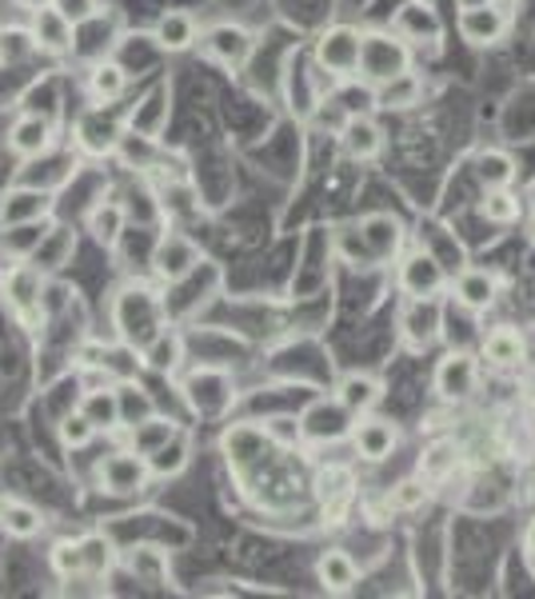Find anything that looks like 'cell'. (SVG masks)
<instances>
[{"instance_id": "cell-23", "label": "cell", "mask_w": 535, "mask_h": 599, "mask_svg": "<svg viewBox=\"0 0 535 599\" xmlns=\"http://www.w3.org/2000/svg\"><path fill=\"white\" fill-rule=\"evenodd\" d=\"M340 145L352 160H376L384 152V128L372 120V116H360L352 113L340 125Z\"/></svg>"}, {"instance_id": "cell-21", "label": "cell", "mask_w": 535, "mask_h": 599, "mask_svg": "<svg viewBox=\"0 0 535 599\" xmlns=\"http://www.w3.org/2000/svg\"><path fill=\"white\" fill-rule=\"evenodd\" d=\"M507 32V12L500 4H480V9H463L460 12V36L475 49H488V44H500Z\"/></svg>"}, {"instance_id": "cell-41", "label": "cell", "mask_w": 535, "mask_h": 599, "mask_svg": "<svg viewBox=\"0 0 535 599\" xmlns=\"http://www.w3.org/2000/svg\"><path fill=\"white\" fill-rule=\"evenodd\" d=\"M76 248L73 232L68 228H49V236L41 240V248L32 253V260H36V268L41 272H56V268H64V260H68V253Z\"/></svg>"}, {"instance_id": "cell-13", "label": "cell", "mask_w": 535, "mask_h": 599, "mask_svg": "<svg viewBox=\"0 0 535 599\" xmlns=\"http://www.w3.org/2000/svg\"><path fill=\"white\" fill-rule=\"evenodd\" d=\"M360 424H352V431H347V440H352V448H356L360 460L367 463H379L388 460L392 452L399 448V428L392 420H384V416H356Z\"/></svg>"}, {"instance_id": "cell-38", "label": "cell", "mask_w": 535, "mask_h": 599, "mask_svg": "<svg viewBox=\"0 0 535 599\" xmlns=\"http://www.w3.org/2000/svg\"><path fill=\"white\" fill-rule=\"evenodd\" d=\"M176 424L169 420V416H157V411H152V416H148V420H140L137 428H128V448H132V452H140V456H148V452H157L160 443H169L172 436H176Z\"/></svg>"}, {"instance_id": "cell-53", "label": "cell", "mask_w": 535, "mask_h": 599, "mask_svg": "<svg viewBox=\"0 0 535 599\" xmlns=\"http://www.w3.org/2000/svg\"><path fill=\"white\" fill-rule=\"evenodd\" d=\"M9 500H12V495H4V492H0V515H4V507H9Z\"/></svg>"}, {"instance_id": "cell-34", "label": "cell", "mask_w": 535, "mask_h": 599, "mask_svg": "<svg viewBox=\"0 0 535 599\" xmlns=\"http://www.w3.org/2000/svg\"><path fill=\"white\" fill-rule=\"evenodd\" d=\"M81 416L93 424L96 431H120V408H116V384L113 388H88L81 396Z\"/></svg>"}, {"instance_id": "cell-28", "label": "cell", "mask_w": 535, "mask_h": 599, "mask_svg": "<svg viewBox=\"0 0 535 599\" xmlns=\"http://www.w3.org/2000/svg\"><path fill=\"white\" fill-rule=\"evenodd\" d=\"M396 32L404 36V41H440L443 21H440V12L431 9L428 0H411V4H404V9H399Z\"/></svg>"}, {"instance_id": "cell-37", "label": "cell", "mask_w": 535, "mask_h": 599, "mask_svg": "<svg viewBox=\"0 0 535 599\" xmlns=\"http://www.w3.org/2000/svg\"><path fill=\"white\" fill-rule=\"evenodd\" d=\"M88 232L100 248H116L120 232H125V208L116 200H100L93 212H88Z\"/></svg>"}, {"instance_id": "cell-1", "label": "cell", "mask_w": 535, "mask_h": 599, "mask_svg": "<svg viewBox=\"0 0 535 599\" xmlns=\"http://www.w3.org/2000/svg\"><path fill=\"white\" fill-rule=\"evenodd\" d=\"M113 320H116L120 340H125V347L140 352V347L164 328V300L145 285H128V288H120V296H116Z\"/></svg>"}, {"instance_id": "cell-14", "label": "cell", "mask_w": 535, "mask_h": 599, "mask_svg": "<svg viewBox=\"0 0 535 599\" xmlns=\"http://www.w3.org/2000/svg\"><path fill=\"white\" fill-rule=\"evenodd\" d=\"M184 399L192 404L196 416H224L232 404V384L224 372L216 368H200L184 379Z\"/></svg>"}, {"instance_id": "cell-44", "label": "cell", "mask_w": 535, "mask_h": 599, "mask_svg": "<svg viewBox=\"0 0 535 599\" xmlns=\"http://www.w3.org/2000/svg\"><path fill=\"white\" fill-rule=\"evenodd\" d=\"M49 564L61 579H81L85 576V559H81V544L76 539H56L49 552Z\"/></svg>"}, {"instance_id": "cell-36", "label": "cell", "mask_w": 535, "mask_h": 599, "mask_svg": "<svg viewBox=\"0 0 535 599\" xmlns=\"http://www.w3.org/2000/svg\"><path fill=\"white\" fill-rule=\"evenodd\" d=\"M125 88H128V73L120 64L116 61L93 64V73H88V96H93L96 105H113V100H120Z\"/></svg>"}, {"instance_id": "cell-33", "label": "cell", "mask_w": 535, "mask_h": 599, "mask_svg": "<svg viewBox=\"0 0 535 599\" xmlns=\"http://www.w3.org/2000/svg\"><path fill=\"white\" fill-rule=\"evenodd\" d=\"M140 356H145V364L152 372H164V376H169L172 368H176L180 360H184V340H180V332L176 328H160L157 336L148 340L145 347H140Z\"/></svg>"}, {"instance_id": "cell-6", "label": "cell", "mask_w": 535, "mask_h": 599, "mask_svg": "<svg viewBox=\"0 0 535 599\" xmlns=\"http://www.w3.org/2000/svg\"><path fill=\"white\" fill-rule=\"evenodd\" d=\"M148 480H152L148 460L140 452H132V448H116V452H108L105 460L96 463V484L108 495H137L148 488Z\"/></svg>"}, {"instance_id": "cell-40", "label": "cell", "mask_w": 535, "mask_h": 599, "mask_svg": "<svg viewBox=\"0 0 535 599\" xmlns=\"http://www.w3.org/2000/svg\"><path fill=\"white\" fill-rule=\"evenodd\" d=\"M475 177H480L483 189H512L515 184V160L500 148H488L475 157Z\"/></svg>"}, {"instance_id": "cell-29", "label": "cell", "mask_w": 535, "mask_h": 599, "mask_svg": "<svg viewBox=\"0 0 535 599\" xmlns=\"http://www.w3.org/2000/svg\"><path fill=\"white\" fill-rule=\"evenodd\" d=\"M315 576H320L324 591H336V596H344V591L356 588L360 568H356V559L347 556L344 547H328L324 556H320V564H315Z\"/></svg>"}, {"instance_id": "cell-30", "label": "cell", "mask_w": 535, "mask_h": 599, "mask_svg": "<svg viewBox=\"0 0 535 599\" xmlns=\"http://www.w3.org/2000/svg\"><path fill=\"white\" fill-rule=\"evenodd\" d=\"M420 96H424V81L408 68V73H399L392 76V81H384V85H376L372 105L388 108V113H404V108L420 105Z\"/></svg>"}, {"instance_id": "cell-4", "label": "cell", "mask_w": 535, "mask_h": 599, "mask_svg": "<svg viewBox=\"0 0 535 599\" xmlns=\"http://www.w3.org/2000/svg\"><path fill=\"white\" fill-rule=\"evenodd\" d=\"M360 41H364V32L360 29H352V24H332V29H324L315 36V64H320L332 81L356 76Z\"/></svg>"}, {"instance_id": "cell-31", "label": "cell", "mask_w": 535, "mask_h": 599, "mask_svg": "<svg viewBox=\"0 0 535 599\" xmlns=\"http://www.w3.org/2000/svg\"><path fill=\"white\" fill-rule=\"evenodd\" d=\"M460 460H463V452H460V443L456 440H436V443H428L424 448V456H420V480L424 484H443L456 468H460Z\"/></svg>"}, {"instance_id": "cell-56", "label": "cell", "mask_w": 535, "mask_h": 599, "mask_svg": "<svg viewBox=\"0 0 535 599\" xmlns=\"http://www.w3.org/2000/svg\"><path fill=\"white\" fill-rule=\"evenodd\" d=\"M0 29H4V24H0Z\"/></svg>"}, {"instance_id": "cell-20", "label": "cell", "mask_w": 535, "mask_h": 599, "mask_svg": "<svg viewBox=\"0 0 535 599\" xmlns=\"http://www.w3.org/2000/svg\"><path fill=\"white\" fill-rule=\"evenodd\" d=\"M527 356V340L515 324H495L492 332H483L480 360H488L492 368H520Z\"/></svg>"}, {"instance_id": "cell-12", "label": "cell", "mask_w": 535, "mask_h": 599, "mask_svg": "<svg viewBox=\"0 0 535 599\" xmlns=\"http://www.w3.org/2000/svg\"><path fill=\"white\" fill-rule=\"evenodd\" d=\"M475 388H480V360L472 352H448L436 368V392L448 404H463L475 396Z\"/></svg>"}, {"instance_id": "cell-17", "label": "cell", "mask_w": 535, "mask_h": 599, "mask_svg": "<svg viewBox=\"0 0 535 599\" xmlns=\"http://www.w3.org/2000/svg\"><path fill=\"white\" fill-rule=\"evenodd\" d=\"M451 292L463 312H488L500 300V276L488 268H460L451 280Z\"/></svg>"}, {"instance_id": "cell-10", "label": "cell", "mask_w": 535, "mask_h": 599, "mask_svg": "<svg viewBox=\"0 0 535 599\" xmlns=\"http://www.w3.org/2000/svg\"><path fill=\"white\" fill-rule=\"evenodd\" d=\"M352 424H356V416H352L340 399H315L312 408L300 416V431H304V440H312V443L347 440Z\"/></svg>"}, {"instance_id": "cell-42", "label": "cell", "mask_w": 535, "mask_h": 599, "mask_svg": "<svg viewBox=\"0 0 535 599\" xmlns=\"http://www.w3.org/2000/svg\"><path fill=\"white\" fill-rule=\"evenodd\" d=\"M76 544H81V559H85V576H108L116 568V547L100 532H88Z\"/></svg>"}, {"instance_id": "cell-50", "label": "cell", "mask_w": 535, "mask_h": 599, "mask_svg": "<svg viewBox=\"0 0 535 599\" xmlns=\"http://www.w3.org/2000/svg\"><path fill=\"white\" fill-rule=\"evenodd\" d=\"M17 4H21V9H29V12H36V9H44L49 0H17Z\"/></svg>"}, {"instance_id": "cell-49", "label": "cell", "mask_w": 535, "mask_h": 599, "mask_svg": "<svg viewBox=\"0 0 535 599\" xmlns=\"http://www.w3.org/2000/svg\"><path fill=\"white\" fill-rule=\"evenodd\" d=\"M56 12H61L64 21L73 24V29H81V24H88L100 12V0H49Z\"/></svg>"}, {"instance_id": "cell-22", "label": "cell", "mask_w": 535, "mask_h": 599, "mask_svg": "<svg viewBox=\"0 0 535 599\" xmlns=\"http://www.w3.org/2000/svg\"><path fill=\"white\" fill-rule=\"evenodd\" d=\"M152 41H157L164 53H189L192 44L200 41L196 17H192V12H184V9L160 12L157 24H152Z\"/></svg>"}, {"instance_id": "cell-24", "label": "cell", "mask_w": 535, "mask_h": 599, "mask_svg": "<svg viewBox=\"0 0 535 599\" xmlns=\"http://www.w3.org/2000/svg\"><path fill=\"white\" fill-rule=\"evenodd\" d=\"M49 216L41 221H21V224H0V260H32V253L41 248L49 236Z\"/></svg>"}, {"instance_id": "cell-27", "label": "cell", "mask_w": 535, "mask_h": 599, "mask_svg": "<svg viewBox=\"0 0 535 599\" xmlns=\"http://www.w3.org/2000/svg\"><path fill=\"white\" fill-rule=\"evenodd\" d=\"M336 399L344 404L352 416H367L384 399V384H379L372 372H347L336 384Z\"/></svg>"}, {"instance_id": "cell-18", "label": "cell", "mask_w": 535, "mask_h": 599, "mask_svg": "<svg viewBox=\"0 0 535 599\" xmlns=\"http://www.w3.org/2000/svg\"><path fill=\"white\" fill-rule=\"evenodd\" d=\"M268 448H272V440L264 436L260 424H232V428L221 436V452H224V460H228V468H236V472L253 468Z\"/></svg>"}, {"instance_id": "cell-45", "label": "cell", "mask_w": 535, "mask_h": 599, "mask_svg": "<svg viewBox=\"0 0 535 599\" xmlns=\"http://www.w3.org/2000/svg\"><path fill=\"white\" fill-rule=\"evenodd\" d=\"M36 53V41H32V29H21V24H9V29H0V61H29Z\"/></svg>"}, {"instance_id": "cell-2", "label": "cell", "mask_w": 535, "mask_h": 599, "mask_svg": "<svg viewBox=\"0 0 535 599\" xmlns=\"http://www.w3.org/2000/svg\"><path fill=\"white\" fill-rule=\"evenodd\" d=\"M44 272L29 260H9L0 268V304L9 308L24 328L44 324Z\"/></svg>"}, {"instance_id": "cell-3", "label": "cell", "mask_w": 535, "mask_h": 599, "mask_svg": "<svg viewBox=\"0 0 535 599\" xmlns=\"http://www.w3.org/2000/svg\"><path fill=\"white\" fill-rule=\"evenodd\" d=\"M408 68H411V49L399 32H364V41H360V68H356L360 81H367V85L376 88L384 81H392V76L408 73Z\"/></svg>"}, {"instance_id": "cell-8", "label": "cell", "mask_w": 535, "mask_h": 599, "mask_svg": "<svg viewBox=\"0 0 535 599\" xmlns=\"http://www.w3.org/2000/svg\"><path fill=\"white\" fill-rule=\"evenodd\" d=\"M200 264V248L189 240V236H180V232H164L152 248V272H157L160 285H180L184 276L196 272Z\"/></svg>"}, {"instance_id": "cell-48", "label": "cell", "mask_w": 535, "mask_h": 599, "mask_svg": "<svg viewBox=\"0 0 535 599\" xmlns=\"http://www.w3.org/2000/svg\"><path fill=\"white\" fill-rule=\"evenodd\" d=\"M264 436L276 443V448H296V443L304 440V431H300V420H292V416H276V420L260 424Z\"/></svg>"}, {"instance_id": "cell-25", "label": "cell", "mask_w": 535, "mask_h": 599, "mask_svg": "<svg viewBox=\"0 0 535 599\" xmlns=\"http://www.w3.org/2000/svg\"><path fill=\"white\" fill-rule=\"evenodd\" d=\"M32 41H36V49L41 53H53V56H64L68 49H73V24L64 21L61 12L53 9V4H44V9L32 12Z\"/></svg>"}, {"instance_id": "cell-32", "label": "cell", "mask_w": 535, "mask_h": 599, "mask_svg": "<svg viewBox=\"0 0 535 599\" xmlns=\"http://www.w3.org/2000/svg\"><path fill=\"white\" fill-rule=\"evenodd\" d=\"M116 408H120V428L128 431L157 411V399H152V392L140 388L137 379H116Z\"/></svg>"}, {"instance_id": "cell-5", "label": "cell", "mask_w": 535, "mask_h": 599, "mask_svg": "<svg viewBox=\"0 0 535 599\" xmlns=\"http://www.w3.org/2000/svg\"><path fill=\"white\" fill-rule=\"evenodd\" d=\"M443 332V304L440 296H408V304L399 308V340L411 352H428Z\"/></svg>"}, {"instance_id": "cell-55", "label": "cell", "mask_w": 535, "mask_h": 599, "mask_svg": "<svg viewBox=\"0 0 535 599\" xmlns=\"http://www.w3.org/2000/svg\"><path fill=\"white\" fill-rule=\"evenodd\" d=\"M527 232H532V240H535V212H532V221H527Z\"/></svg>"}, {"instance_id": "cell-46", "label": "cell", "mask_w": 535, "mask_h": 599, "mask_svg": "<svg viewBox=\"0 0 535 599\" xmlns=\"http://www.w3.org/2000/svg\"><path fill=\"white\" fill-rule=\"evenodd\" d=\"M428 484H424L420 475H411V480H399L396 488L388 492V507L392 512H416V507L428 504Z\"/></svg>"}, {"instance_id": "cell-15", "label": "cell", "mask_w": 535, "mask_h": 599, "mask_svg": "<svg viewBox=\"0 0 535 599\" xmlns=\"http://www.w3.org/2000/svg\"><path fill=\"white\" fill-rule=\"evenodd\" d=\"M315 500H320V507H324V524H344L347 507H352V488H356V480H352V472L347 468H340V463H328V468H320L315 472Z\"/></svg>"}, {"instance_id": "cell-35", "label": "cell", "mask_w": 535, "mask_h": 599, "mask_svg": "<svg viewBox=\"0 0 535 599\" xmlns=\"http://www.w3.org/2000/svg\"><path fill=\"white\" fill-rule=\"evenodd\" d=\"M189 456H192V443L184 431H176L169 443H160L157 452H148V472L157 475V480H172V475H180L184 468H189Z\"/></svg>"}, {"instance_id": "cell-16", "label": "cell", "mask_w": 535, "mask_h": 599, "mask_svg": "<svg viewBox=\"0 0 535 599\" xmlns=\"http://www.w3.org/2000/svg\"><path fill=\"white\" fill-rule=\"evenodd\" d=\"M360 240H364L372 260L388 264L404 248V224L392 212H367L364 221H360Z\"/></svg>"}, {"instance_id": "cell-9", "label": "cell", "mask_w": 535, "mask_h": 599, "mask_svg": "<svg viewBox=\"0 0 535 599\" xmlns=\"http://www.w3.org/2000/svg\"><path fill=\"white\" fill-rule=\"evenodd\" d=\"M396 285L404 296H440L448 288V268H443L428 248H416L399 260Z\"/></svg>"}, {"instance_id": "cell-7", "label": "cell", "mask_w": 535, "mask_h": 599, "mask_svg": "<svg viewBox=\"0 0 535 599\" xmlns=\"http://www.w3.org/2000/svg\"><path fill=\"white\" fill-rule=\"evenodd\" d=\"M196 44L216 64H224V68H244V64H248V56H253V49H256L253 32L244 29V24H232V21L204 29Z\"/></svg>"}, {"instance_id": "cell-43", "label": "cell", "mask_w": 535, "mask_h": 599, "mask_svg": "<svg viewBox=\"0 0 535 599\" xmlns=\"http://www.w3.org/2000/svg\"><path fill=\"white\" fill-rule=\"evenodd\" d=\"M520 196H515L512 189H488V196H483L480 204V216L488 224H515L520 221Z\"/></svg>"}, {"instance_id": "cell-19", "label": "cell", "mask_w": 535, "mask_h": 599, "mask_svg": "<svg viewBox=\"0 0 535 599\" xmlns=\"http://www.w3.org/2000/svg\"><path fill=\"white\" fill-rule=\"evenodd\" d=\"M56 140V128H53V116H41V113H24L17 125L9 128V148L17 152L21 160H36L44 157Z\"/></svg>"}, {"instance_id": "cell-51", "label": "cell", "mask_w": 535, "mask_h": 599, "mask_svg": "<svg viewBox=\"0 0 535 599\" xmlns=\"http://www.w3.org/2000/svg\"><path fill=\"white\" fill-rule=\"evenodd\" d=\"M460 9H480V4H492V0H456Z\"/></svg>"}, {"instance_id": "cell-52", "label": "cell", "mask_w": 535, "mask_h": 599, "mask_svg": "<svg viewBox=\"0 0 535 599\" xmlns=\"http://www.w3.org/2000/svg\"><path fill=\"white\" fill-rule=\"evenodd\" d=\"M527 552H532V556H535V520H532V524H527Z\"/></svg>"}, {"instance_id": "cell-47", "label": "cell", "mask_w": 535, "mask_h": 599, "mask_svg": "<svg viewBox=\"0 0 535 599\" xmlns=\"http://www.w3.org/2000/svg\"><path fill=\"white\" fill-rule=\"evenodd\" d=\"M96 440V428L81 416V411H73V416H64L61 420V443L64 448H88V443Z\"/></svg>"}, {"instance_id": "cell-39", "label": "cell", "mask_w": 535, "mask_h": 599, "mask_svg": "<svg viewBox=\"0 0 535 599\" xmlns=\"http://www.w3.org/2000/svg\"><path fill=\"white\" fill-rule=\"evenodd\" d=\"M0 527H4L12 539H36L44 532V515L41 507L24 504V500H9V507L0 515Z\"/></svg>"}, {"instance_id": "cell-26", "label": "cell", "mask_w": 535, "mask_h": 599, "mask_svg": "<svg viewBox=\"0 0 535 599\" xmlns=\"http://www.w3.org/2000/svg\"><path fill=\"white\" fill-rule=\"evenodd\" d=\"M53 212V196L41 189H9L0 192V224H21V221H41Z\"/></svg>"}, {"instance_id": "cell-11", "label": "cell", "mask_w": 535, "mask_h": 599, "mask_svg": "<svg viewBox=\"0 0 535 599\" xmlns=\"http://www.w3.org/2000/svg\"><path fill=\"white\" fill-rule=\"evenodd\" d=\"M120 140H125V125H120V116L108 105L88 108V113L76 120V145L85 148L88 157H108Z\"/></svg>"}, {"instance_id": "cell-54", "label": "cell", "mask_w": 535, "mask_h": 599, "mask_svg": "<svg viewBox=\"0 0 535 599\" xmlns=\"http://www.w3.org/2000/svg\"><path fill=\"white\" fill-rule=\"evenodd\" d=\"M527 399H532V404H535V379H532V384H527Z\"/></svg>"}]
</instances>
